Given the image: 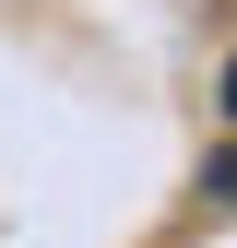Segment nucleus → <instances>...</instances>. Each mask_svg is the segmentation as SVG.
<instances>
[{"label": "nucleus", "instance_id": "f257e3e1", "mask_svg": "<svg viewBox=\"0 0 237 248\" xmlns=\"http://www.w3.org/2000/svg\"><path fill=\"white\" fill-rule=\"evenodd\" d=\"M214 201H237V154H225V166H214Z\"/></svg>", "mask_w": 237, "mask_h": 248}, {"label": "nucleus", "instance_id": "f03ea898", "mask_svg": "<svg viewBox=\"0 0 237 248\" xmlns=\"http://www.w3.org/2000/svg\"><path fill=\"white\" fill-rule=\"evenodd\" d=\"M225 118H237V59H225Z\"/></svg>", "mask_w": 237, "mask_h": 248}]
</instances>
